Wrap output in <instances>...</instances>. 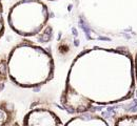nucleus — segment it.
<instances>
[{
	"mask_svg": "<svg viewBox=\"0 0 137 126\" xmlns=\"http://www.w3.org/2000/svg\"><path fill=\"white\" fill-rule=\"evenodd\" d=\"M135 83V65L129 53L88 49L71 65L61 104L71 113H85L94 104L106 105L130 98Z\"/></svg>",
	"mask_w": 137,
	"mask_h": 126,
	"instance_id": "1",
	"label": "nucleus"
},
{
	"mask_svg": "<svg viewBox=\"0 0 137 126\" xmlns=\"http://www.w3.org/2000/svg\"><path fill=\"white\" fill-rule=\"evenodd\" d=\"M54 67L52 54L30 41L15 45L7 58L8 77L24 88H35L48 83L53 78Z\"/></svg>",
	"mask_w": 137,
	"mask_h": 126,
	"instance_id": "2",
	"label": "nucleus"
},
{
	"mask_svg": "<svg viewBox=\"0 0 137 126\" xmlns=\"http://www.w3.org/2000/svg\"><path fill=\"white\" fill-rule=\"evenodd\" d=\"M49 16V8L41 0H19L10 8L8 22L19 36L33 37L45 27Z\"/></svg>",
	"mask_w": 137,
	"mask_h": 126,
	"instance_id": "3",
	"label": "nucleus"
},
{
	"mask_svg": "<svg viewBox=\"0 0 137 126\" xmlns=\"http://www.w3.org/2000/svg\"><path fill=\"white\" fill-rule=\"evenodd\" d=\"M23 125L27 126H47V125H62L61 120L51 109L37 107L31 109L24 116Z\"/></svg>",
	"mask_w": 137,
	"mask_h": 126,
	"instance_id": "4",
	"label": "nucleus"
},
{
	"mask_svg": "<svg viewBox=\"0 0 137 126\" xmlns=\"http://www.w3.org/2000/svg\"><path fill=\"white\" fill-rule=\"evenodd\" d=\"M65 124L75 126H104L108 125V122L97 115L88 114L85 112L81 113L79 116H76V117L70 119Z\"/></svg>",
	"mask_w": 137,
	"mask_h": 126,
	"instance_id": "5",
	"label": "nucleus"
},
{
	"mask_svg": "<svg viewBox=\"0 0 137 126\" xmlns=\"http://www.w3.org/2000/svg\"><path fill=\"white\" fill-rule=\"evenodd\" d=\"M15 110L8 102H0V126L14 124Z\"/></svg>",
	"mask_w": 137,
	"mask_h": 126,
	"instance_id": "6",
	"label": "nucleus"
},
{
	"mask_svg": "<svg viewBox=\"0 0 137 126\" xmlns=\"http://www.w3.org/2000/svg\"><path fill=\"white\" fill-rule=\"evenodd\" d=\"M115 125H124V126H137V115H126L117 118L114 122Z\"/></svg>",
	"mask_w": 137,
	"mask_h": 126,
	"instance_id": "7",
	"label": "nucleus"
},
{
	"mask_svg": "<svg viewBox=\"0 0 137 126\" xmlns=\"http://www.w3.org/2000/svg\"><path fill=\"white\" fill-rule=\"evenodd\" d=\"M8 79V69H7V58L0 56V93L4 87V84Z\"/></svg>",
	"mask_w": 137,
	"mask_h": 126,
	"instance_id": "8",
	"label": "nucleus"
},
{
	"mask_svg": "<svg viewBox=\"0 0 137 126\" xmlns=\"http://www.w3.org/2000/svg\"><path fill=\"white\" fill-rule=\"evenodd\" d=\"M4 32V20H3V9H2V3L0 0V38L2 37Z\"/></svg>",
	"mask_w": 137,
	"mask_h": 126,
	"instance_id": "9",
	"label": "nucleus"
},
{
	"mask_svg": "<svg viewBox=\"0 0 137 126\" xmlns=\"http://www.w3.org/2000/svg\"><path fill=\"white\" fill-rule=\"evenodd\" d=\"M50 1H53V0H50Z\"/></svg>",
	"mask_w": 137,
	"mask_h": 126,
	"instance_id": "10",
	"label": "nucleus"
}]
</instances>
